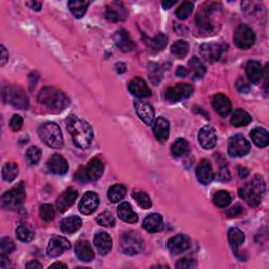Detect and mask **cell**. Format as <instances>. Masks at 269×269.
<instances>
[{
	"label": "cell",
	"instance_id": "1",
	"mask_svg": "<svg viewBox=\"0 0 269 269\" xmlns=\"http://www.w3.org/2000/svg\"><path fill=\"white\" fill-rule=\"evenodd\" d=\"M65 123L73 141L78 148L82 149H87L90 148L91 140L94 137V133L88 122L81 118L76 117L74 115H71L66 119Z\"/></svg>",
	"mask_w": 269,
	"mask_h": 269
},
{
	"label": "cell",
	"instance_id": "2",
	"mask_svg": "<svg viewBox=\"0 0 269 269\" xmlns=\"http://www.w3.org/2000/svg\"><path fill=\"white\" fill-rule=\"evenodd\" d=\"M266 184L264 179L261 176L256 175L248 184L240 188L239 195L247 202V204L252 207L258 206L261 203L263 194H265Z\"/></svg>",
	"mask_w": 269,
	"mask_h": 269
},
{
	"label": "cell",
	"instance_id": "3",
	"mask_svg": "<svg viewBox=\"0 0 269 269\" xmlns=\"http://www.w3.org/2000/svg\"><path fill=\"white\" fill-rule=\"evenodd\" d=\"M38 101L40 105L51 109H57V111H63L70 105L69 98L62 90L50 87L40 90L38 94Z\"/></svg>",
	"mask_w": 269,
	"mask_h": 269
},
{
	"label": "cell",
	"instance_id": "4",
	"mask_svg": "<svg viewBox=\"0 0 269 269\" xmlns=\"http://www.w3.org/2000/svg\"><path fill=\"white\" fill-rule=\"evenodd\" d=\"M40 139L52 149H61L63 146V137L60 127L54 122H45L38 128Z\"/></svg>",
	"mask_w": 269,
	"mask_h": 269
},
{
	"label": "cell",
	"instance_id": "5",
	"mask_svg": "<svg viewBox=\"0 0 269 269\" xmlns=\"http://www.w3.org/2000/svg\"><path fill=\"white\" fill-rule=\"evenodd\" d=\"M103 170H105V165L100 159L93 158L87 166L80 167L75 175V179L79 182L96 181L103 175Z\"/></svg>",
	"mask_w": 269,
	"mask_h": 269
},
{
	"label": "cell",
	"instance_id": "6",
	"mask_svg": "<svg viewBox=\"0 0 269 269\" xmlns=\"http://www.w3.org/2000/svg\"><path fill=\"white\" fill-rule=\"evenodd\" d=\"M26 199V187L22 182L17 184L10 191L4 193L1 198V205L5 209H17L22 205Z\"/></svg>",
	"mask_w": 269,
	"mask_h": 269
},
{
	"label": "cell",
	"instance_id": "7",
	"mask_svg": "<svg viewBox=\"0 0 269 269\" xmlns=\"http://www.w3.org/2000/svg\"><path fill=\"white\" fill-rule=\"evenodd\" d=\"M120 247L125 254H137L143 249V240L138 232L127 231L121 237Z\"/></svg>",
	"mask_w": 269,
	"mask_h": 269
},
{
	"label": "cell",
	"instance_id": "8",
	"mask_svg": "<svg viewBox=\"0 0 269 269\" xmlns=\"http://www.w3.org/2000/svg\"><path fill=\"white\" fill-rule=\"evenodd\" d=\"M3 99L18 109H27L29 107V98L21 88L12 85L3 90Z\"/></svg>",
	"mask_w": 269,
	"mask_h": 269
},
{
	"label": "cell",
	"instance_id": "9",
	"mask_svg": "<svg viewBox=\"0 0 269 269\" xmlns=\"http://www.w3.org/2000/svg\"><path fill=\"white\" fill-rule=\"evenodd\" d=\"M234 41L235 45L242 48V50H246V48L252 47L255 42V35L254 30L245 24H240L235 30L234 35Z\"/></svg>",
	"mask_w": 269,
	"mask_h": 269
},
{
	"label": "cell",
	"instance_id": "10",
	"mask_svg": "<svg viewBox=\"0 0 269 269\" xmlns=\"http://www.w3.org/2000/svg\"><path fill=\"white\" fill-rule=\"evenodd\" d=\"M194 93V88L191 84L179 83L174 88H169L165 91V99L169 102H179L182 99L189 98Z\"/></svg>",
	"mask_w": 269,
	"mask_h": 269
},
{
	"label": "cell",
	"instance_id": "11",
	"mask_svg": "<svg viewBox=\"0 0 269 269\" xmlns=\"http://www.w3.org/2000/svg\"><path fill=\"white\" fill-rule=\"evenodd\" d=\"M72 245L70 241L65 239L64 237L53 236L51 240L48 241V245L46 248V254L50 258H57L62 254L65 250L71 249Z\"/></svg>",
	"mask_w": 269,
	"mask_h": 269
},
{
	"label": "cell",
	"instance_id": "12",
	"mask_svg": "<svg viewBox=\"0 0 269 269\" xmlns=\"http://www.w3.org/2000/svg\"><path fill=\"white\" fill-rule=\"evenodd\" d=\"M250 144L242 134L231 137L228 143V154L231 157H243L248 154Z\"/></svg>",
	"mask_w": 269,
	"mask_h": 269
},
{
	"label": "cell",
	"instance_id": "13",
	"mask_svg": "<svg viewBox=\"0 0 269 269\" xmlns=\"http://www.w3.org/2000/svg\"><path fill=\"white\" fill-rule=\"evenodd\" d=\"M99 206V197L94 192L85 193L82 197L80 203H79V210L82 215L89 216L91 215Z\"/></svg>",
	"mask_w": 269,
	"mask_h": 269
},
{
	"label": "cell",
	"instance_id": "14",
	"mask_svg": "<svg viewBox=\"0 0 269 269\" xmlns=\"http://www.w3.org/2000/svg\"><path fill=\"white\" fill-rule=\"evenodd\" d=\"M212 11V4H210L209 8L202 9L198 13L197 17H195V24H197L200 33L209 34L212 30V22L210 20V14Z\"/></svg>",
	"mask_w": 269,
	"mask_h": 269
},
{
	"label": "cell",
	"instance_id": "15",
	"mask_svg": "<svg viewBox=\"0 0 269 269\" xmlns=\"http://www.w3.org/2000/svg\"><path fill=\"white\" fill-rule=\"evenodd\" d=\"M198 139H199L200 145L203 149H213L217 144V134L215 128L209 125L203 126L199 132Z\"/></svg>",
	"mask_w": 269,
	"mask_h": 269
},
{
	"label": "cell",
	"instance_id": "16",
	"mask_svg": "<svg viewBox=\"0 0 269 269\" xmlns=\"http://www.w3.org/2000/svg\"><path fill=\"white\" fill-rule=\"evenodd\" d=\"M191 247V239L185 235L173 237L167 242V248L173 254H180Z\"/></svg>",
	"mask_w": 269,
	"mask_h": 269
},
{
	"label": "cell",
	"instance_id": "17",
	"mask_svg": "<svg viewBox=\"0 0 269 269\" xmlns=\"http://www.w3.org/2000/svg\"><path fill=\"white\" fill-rule=\"evenodd\" d=\"M223 48L217 44H204L200 46V54L202 58L209 61V62H215L221 58Z\"/></svg>",
	"mask_w": 269,
	"mask_h": 269
},
{
	"label": "cell",
	"instance_id": "18",
	"mask_svg": "<svg viewBox=\"0 0 269 269\" xmlns=\"http://www.w3.org/2000/svg\"><path fill=\"white\" fill-rule=\"evenodd\" d=\"M78 197V192L74 188H69L66 189L65 192H63L59 195V198L57 199L56 205L57 209L60 212H65L67 209H71L72 205L75 203V201Z\"/></svg>",
	"mask_w": 269,
	"mask_h": 269
},
{
	"label": "cell",
	"instance_id": "19",
	"mask_svg": "<svg viewBox=\"0 0 269 269\" xmlns=\"http://www.w3.org/2000/svg\"><path fill=\"white\" fill-rule=\"evenodd\" d=\"M195 176H197L198 181L202 183V184H209L213 179V170L211 163L209 160H206V159L202 160L198 164L197 169H195Z\"/></svg>",
	"mask_w": 269,
	"mask_h": 269
},
{
	"label": "cell",
	"instance_id": "20",
	"mask_svg": "<svg viewBox=\"0 0 269 269\" xmlns=\"http://www.w3.org/2000/svg\"><path fill=\"white\" fill-rule=\"evenodd\" d=\"M94 245L97 248L98 253L102 255H106L112 250L113 240L107 232L99 231L97 232L94 238Z\"/></svg>",
	"mask_w": 269,
	"mask_h": 269
},
{
	"label": "cell",
	"instance_id": "21",
	"mask_svg": "<svg viewBox=\"0 0 269 269\" xmlns=\"http://www.w3.org/2000/svg\"><path fill=\"white\" fill-rule=\"evenodd\" d=\"M134 107H136V112L140 119L148 125H152L155 120V112L149 103L144 101H136L134 102Z\"/></svg>",
	"mask_w": 269,
	"mask_h": 269
},
{
	"label": "cell",
	"instance_id": "22",
	"mask_svg": "<svg viewBox=\"0 0 269 269\" xmlns=\"http://www.w3.org/2000/svg\"><path fill=\"white\" fill-rule=\"evenodd\" d=\"M114 42L122 52H131L134 47V44L131 37V35L125 30H119L114 34Z\"/></svg>",
	"mask_w": 269,
	"mask_h": 269
},
{
	"label": "cell",
	"instance_id": "23",
	"mask_svg": "<svg viewBox=\"0 0 269 269\" xmlns=\"http://www.w3.org/2000/svg\"><path fill=\"white\" fill-rule=\"evenodd\" d=\"M128 90L131 91L132 95L138 98H148L151 96V90L148 87V84L141 78H134L133 80L128 83Z\"/></svg>",
	"mask_w": 269,
	"mask_h": 269
},
{
	"label": "cell",
	"instance_id": "24",
	"mask_svg": "<svg viewBox=\"0 0 269 269\" xmlns=\"http://www.w3.org/2000/svg\"><path fill=\"white\" fill-rule=\"evenodd\" d=\"M169 122L164 117H159L154 123V134L160 143L167 141L169 137Z\"/></svg>",
	"mask_w": 269,
	"mask_h": 269
},
{
	"label": "cell",
	"instance_id": "25",
	"mask_svg": "<svg viewBox=\"0 0 269 269\" xmlns=\"http://www.w3.org/2000/svg\"><path fill=\"white\" fill-rule=\"evenodd\" d=\"M47 168L55 175H64L69 170V164L61 155H54L47 162Z\"/></svg>",
	"mask_w": 269,
	"mask_h": 269
},
{
	"label": "cell",
	"instance_id": "26",
	"mask_svg": "<svg viewBox=\"0 0 269 269\" xmlns=\"http://www.w3.org/2000/svg\"><path fill=\"white\" fill-rule=\"evenodd\" d=\"M212 106L216 109V112L220 116H222V117H227L231 112V102L223 94H219L213 97Z\"/></svg>",
	"mask_w": 269,
	"mask_h": 269
},
{
	"label": "cell",
	"instance_id": "27",
	"mask_svg": "<svg viewBox=\"0 0 269 269\" xmlns=\"http://www.w3.org/2000/svg\"><path fill=\"white\" fill-rule=\"evenodd\" d=\"M75 253L78 256L79 260H81L82 262H90L94 259V250L91 248V245L90 242L88 241H78L75 247Z\"/></svg>",
	"mask_w": 269,
	"mask_h": 269
},
{
	"label": "cell",
	"instance_id": "28",
	"mask_svg": "<svg viewBox=\"0 0 269 269\" xmlns=\"http://www.w3.org/2000/svg\"><path fill=\"white\" fill-rule=\"evenodd\" d=\"M246 74L249 81L256 84L261 81L263 75H264V71H263V67L260 62L254 60H250L246 64Z\"/></svg>",
	"mask_w": 269,
	"mask_h": 269
},
{
	"label": "cell",
	"instance_id": "29",
	"mask_svg": "<svg viewBox=\"0 0 269 269\" xmlns=\"http://www.w3.org/2000/svg\"><path fill=\"white\" fill-rule=\"evenodd\" d=\"M117 213H118V217L123 222L130 223V224L138 222V215L133 210L132 206L128 202H122V203L118 206Z\"/></svg>",
	"mask_w": 269,
	"mask_h": 269
},
{
	"label": "cell",
	"instance_id": "30",
	"mask_svg": "<svg viewBox=\"0 0 269 269\" xmlns=\"http://www.w3.org/2000/svg\"><path fill=\"white\" fill-rule=\"evenodd\" d=\"M143 227L145 230L151 232V234L161 231L164 227L163 219L160 215H158V213H151V215L145 218L143 221Z\"/></svg>",
	"mask_w": 269,
	"mask_h": 269
},
{
	"label": "cell",
	"instance_id": "31",
	"mask_svg": "<svg viewBox=\"0 0 269 269\" xmlns=\"http://www.w3.org/2000/svg\"><path fill=\"white\" fill-rule=\"evenodd\" d=\"M81 225H82V221L80 218L77 216H71L63 219L62 221H61L60 228L64 234L71 235L80 229Z\"/></svg>",
	"mask_w": 269,
	"mask_h": 269
},
{
	"label": "cell",
	"instance_id": "32",
	"mask_svg": "<svg viewBox=\"0 0 269 269\" xmlns=\"http://www.w3.org/2000/svg\"><path fill=\"white\" fill-rule=\"evenodd\" d=\"M228 241L232 250L238 254V249H239V247L245 241V236H244V234L239 228L232 227L228 231Z\"/></svg>",
	"mask_w": 269,
	"mask_h": 269
},
{
	"label": "cell",
	"instance_id": "33",
	"mask_svg": "<svg viewBox=\"0 0 269 269\" xmlns=\"http://www.w3.org/2000/svg\"><path fill=\"white\" fill-rule=\"evenodd\" d=\"M250 137H252L254 143L256 146H259V148H266L269 143V134L264 128H254V130L250 132Z\"/></svg>",
	"mask_w": 269,
	"mask_h": 269
},
{
	"label": "cell",
	"instance_id": "34",
	"mask_svg": "<svg viewBox=\"0 0 269 269\" xmlns=\"http://www.w3.org/2000/svg\"><path fill=\"white\" fill-rule=\"evenodd\" d=\"M231 124L236 127H241L249 124L252 122V117L250 115L244 111V109H236V112L232 114L230 119Z\"/></svg>",
	"mask_w": 269,
	"mask_h": 269
},
{
	"label": "cell",
	"instance_id": "35",
	"mask_svg": "<svg viewBox=\"0 0 269 269\" xmlns=\"http://www.w3.org/2000/svg\"><path fill=\"white\" fill-rule=\"evenodd\" d=\"M67 5H69V9L72 12V14L78 18V19H80L87 13L90 2L80 1V0H73V1H69Z\"/></svg>",
	"mask_w": 269,
	"mask_h": 269
},
{
	"label": "cell",
	"instance_id": "36",
	"mask_svg": "<svg viewBox=\"0 0 269 269\" xmlns=\"http://www.w3.org/2000/svg\"><path fill=\"white\" fill-rule=\"evenodd\" d=\"M126 194V187L122 184H115L107 192V198L112 203H118Z\"/></svg>",
	"mask_w": 269,
	"mask_h": 269
},
{
	"label": "cell",
	"instance_id": "37",
	"mask_svg": "<svg viewBox=\"0 0 269 269\" xmlns=\"http://www.w3.org/2000/svg\"><path fill=\"white\" fill-rule=\"evenodd\" d=\"M16 236L22 242H30L35 237L34 229L29 224H21L16 229Z\"/></svg>",
	"mask_w": 269,
	"mask_h": 269
},
{
	"label": "cell",
	"instance_id": "38",
	"mask_svg": "<svg viewBox=\"0 0 269 269\" xmlns=\"http://www.w3.org/2000/svg\"><path fill=\"white\" fill-rule=\"evenodd\" d=\"M189 144L185 139H177L172 146V154L176 158H180L188 154Z\"/></svg>",
	"mask_w": 269,
	"mask_h": 269
},
{
	"label": "cell",
	"instance_id": "39",
	"mask_svg": "<svg viewBox=\"0 0 269 269\" xmlns=\"http://www.w3.org/2000/svg\"><path fill=\"white\" fill-rule=\"evenodd\" d=\"M18 174H19V168H18V165L16 163H7L2 168L1 176L2 179L5 182H12L14 181Z\"/></svg>",
	"mask_w": 269,
	"mask_h": 269
},
{
	"label": "cell",
	"instance_id": "40",
	"mask_svg": "<svg viewBox=\"0 0 269 269\" xmlns=\"http://www.w3.org/2000/svg\"><path fill=\"white\" fill-rule=\"evenodd\" d=\"M212 201L215 205L220 207V209H225V207H227L230 204L231 195L226 191H219L213 194Z\"/></svg>",
	"mask_w": 269,
	"mask_h": 269
},
{
	"label": "cell",
	"instance_id": "41",
	"mask_svg": "<svg viewBox=\"0 0 269 269\" xmlns=\"http://www.w3.org/2000/svg\"><path fill=\"white\" fill-rule=\"evenodd\" d=\"M189 51V45L185 40H178L172 45V53L178 59L184 58Z\"/></svg>",
	"mask_w": 269,
	"mask_h": 269
},
{
	"label": "cell",
	"instance_id": "42",
	"mask_svg": "<svg viewBox=\"0 0 269 269\" xmlns=\"http://www.w3.org/2000/svg\"><path fill=\"white\" fill-rule=\"evenodd\" d=\"M189 67H191V70L194 74V78H202L206 73V67L205 65L202 63V61L197 58V57H194L191 60H189Z\"/></svg>",
	"mask_w": 269,
	"mask_h": 269
},
{
	"label": "cell",
	"instance_id": "43",
	"mask_svg": "<svg viewBox=\"0 0 269 269\" xmlns=\"http://www.w3.org/2000/svg\"><path fill=\"white\" fill-rule=\"evenodd\" d=\"M149 75L150 81L154 85H158L162 80L163 77V71L161 69V66L158 63H149Z\"/></svg>",
	"mask_w": 269,
	"mask_h": 269
},
{
	"label": "cell",
	"instance_id": "44",
	"mask_svg": "<svg viewBox=\"0 0 269 269\" xmlns=\"http://www.w3.org/2000/svg\"><path fill=\"white\" fill-rule=\"evenodd\" d=\"M115 7L113 5H109V7L106 8V12H105V17L106 19L111 20L113 22H117L121 19H123V14H122V12H123V8L119 9L118 8V3H114Z\"/></svg>",
	"mask_w": 269,
	"mask_h": 269
},
{
	"label": "cell",
	"instance_id": "45",
	"mask_svg": "<svg viewBox=\"0 0 269 269\" xmlns=\"http://www.w3.org/2000/svg\"><path fill=\"white\" fill-rule=\"evenodd\" d=\"M133 199L137 202V204L141 207V209H150L152 205L151 200L149 197V194L143 192H134Z\"/></svg>",
	"mask_w": 269,
	"mask_h": 269
},
{
	"label": "cell",
	"instance_id": "46",
	"mask_svg": "<svg viewBox=\"0 0 269 269\" xmlns=\"http://www.w3.org/2000/svg\"><path fill=\"white\" fill-rule=\"evenodd\" d=\"M96 221H97L98 224L103 226V227H108V228L114 227L115 224H116V219L113 216V213L109 212V211L101 212L100 215L97 217Z\"/></svg>",
	"mask_w": 269,
	"mask_h": 269
},
{
	"label": "cell",
	"instance_id": "47",
	"mask_svg": "<svg viewBox=\"0 0 269 269\" xmlns=\"http://www.w3.org/2000/svg\"><path fill=\"white\" fill-rule=\"evenodd\" d=\"M193 11H194V3L191 1H185L180 5L178 10H177L176 15L180 20H185L186 18H188V16L193 13Z\"/></svg>",
	"mask_w": 269,
	"mask_h": 269
},
{
	"label": "cell",
	"instance_id": "48",
	"mask_svg": "<svg viewBox=\"0 0 269 269\" xmlns=\"http://www.w3.org/2000/svg\"><path fill=\"white\" fill-rule=\"evenodd\" d=\"M167 41H168L167 36L163 33H160L157 36H155V37L150 40L149 45L154 48V50L160 51V50H162V48L166 46Z\"/></svg>",
	"mask_w": 269,
	"mask_h": 269
},
{
	"label": "cell",
	"instance_id": "49",
	"mask_svg": "<svg viewBox=\"0 0 269 269\" xmlns=\"http://www.w3.org/2000/svg\"><path fill=\"white\" fill-rule=\"evenodd\" d=\"M39 216L45 222H51L55 218L54 207L51 204H42L39 209Z\"/></svg>",
	"mask_w": 269,
	"mask_h": 269
},
{
	"label": "cell",
	"instance_id": "50",
	"mask_svg": "<svg viewBox=\"0 0 269 269\" xmlns=\"http://www.w3.org/2000/svg\"><path fill=\"white\" fill-rule=\"evenodd\" d=\"M26 157H27V160L30 164H32V165L38 164L41 159V150L39 148H37V146H32V148H30L27 150Z\"/></svg>",
	"mask_w": 269,
	"mask_h": 269
},
{
	"label": "cell",
	"instance_id": "51",
	"mask_svg": "<svg viewBox=\"0 0 269 269\" xmlns=\"http://www.w3.org/2000/svg\"><path fill=\"white\" fill-rule=\"evenodd\" d=\"M0 248L3 254H10L15 250V244L10 238H2L0 241Z\"/></svg>",
	"mask_w": 269,
	"mask_h": 269
},
{
	"label": "cell",
	"instance_id": "52",
	"mask_svg": "<svg viewBox=\"0 0 269 269\" xmlns=\"http://www.w3.org/2000/svg\"><path fill=\"white\" fill-rule=\"evenodd\" d=\"M22 125H23V119L21 116L14 115L10 121V127L12 128V131H14V132L20 131Z\"/></svg>",
	"mask_w": 269,
	"mask_h": 269
},
{
	"label": "cell",
	"instance_id": "53",
	"mask_svg": "<svg viewBox=\"0 0 269 269\" xmlns=\"http://www.w3.org/2000/svg\"><path fill=\"white\" fill-rule=\"evenodd\" d=\"M197 266V263H195L194 260L193 259H181L178 263L176 264L177 268H182V269H186V268H194Z\"/></svg>",
	"mask_w": 269,
	"mask_h": 269
},
{
	"label": "cell",
	"instance_id": "54",
	"mask_svg": "<svg viewBox=\"0 0 269 269\" xmlns=\"http://www.w3.org/2000/svg\"><path fill=\"white\" fill-rule=\"evenodd\" d=\"M219 178L220 180H222L224 182H227L231 179V176H230V173H229V170L226 168V167H222L221 169H220V173H219Z\"/></svg>",
	"mask_w": 269,
	"mask_h": 269
},
{
	"label": "cell",
	"instance_id": "55",
	"mask_svg": "<svg viewBox=\"0 0 269 269\" xmlns=\"http://www.w3.org/2000/svg\"><path fill=\"white\" fill-rule=\"evenodd\" d=\"M242 210H243V209L241 207V205H236L234 207H231V209L227 212H226V215H227L230 218H234V217L239 216L240 213L242 212Z\"/></svg>",
	"mask_w": 269,
	"mask_h": 269
},
{
	"label": "cell",
	"instance_id": "56",
	"mask_svg": "<svg viewBox=\"0 0 269 269\" xmlns=\"http://www.w3.org/2000/svg\"><path fill=\"white\" fill-rule=\"evenodd\" d=\"M237 89H238V90L241 91V93H247V91L249 90L248 84L242 78H240L239 80H238V82H237Z\"/></svg>",
	"mask_w": 269,
	"mask_h": 269
},
{
	"label": "cell",
	"instance_id": "57",
	"mask_svg": "<svg viewBox=\"0 0 269 269\" xmlns=\"http://www.w3.org/2000/svg\"><path fill=\"white\" fill-rule=\"evenodd\" d=\"M9 60V53L3 45H1V59H0V65L3 66L5 63L8 62Z\"/></svg>",
	"mask_w": 269,
	"mask_h": 269
},
{
	"label": "cell",
	"instance_id": "58",
	"mask_svg": "<svg viewBox=\"0 0 269 269\" xmlns=\"http://www.w3.org/2000/svg\"><path fill=\"white\" fill-rule=\"evenodd\" d=\"M189 74V70L185 69L184 66H179L176 71V75L179 77H186Z\"/></svg>",
	"mask_w": 269,
	"mask_h": 269
},
{
	"label": "cell",
	"instance_id": "59",
	"mask_svg": "<svg viewBox=\"0 0 269 269\" xmlns=\"http://www.w3.org/2000/svg\"><path fill=\"white\" fill-rule=\"evenodd\" d=\"M27 5L28 7H30L32 10H35V11H40L41 7H42V3L39 2V1H29L27 2Z\"/></svg>",
	"mask_w": 269,
	"mask_h": 269
},
{
	"label": "cell",
	"instance_id": "60",
	"mask_svg": "<svg viewBox=\"0 0 269 269\" xmlns=\"http://www.w3.org/2000/svg\"><path fill=\"white\" fill-rule=\"evenodd\" d=\"M238 172H239V176L241 179L246 178V177H248L249 175V170L246 167H243V166H240L239 169H238Z\"/></svg>",
	"mask_w": 269,
	"mask_h": 269
},
{
	"label": "cell",
	"instance_id": "61",
	"mask_svg": "<svg viewBox=\"0 0 269 269\" xmlns=\"http://www.w3.org/2000/svg\"><path fill=\"white\" fill-rule=\"evenodd\" d=\"M26 267L29 268V269H32V268H42V265L37 261H30L26 265Z\"/></svg>",
	"mask_w": 269,
	"mask_h": 269
},
{
	"label": "cell",
	"instance_id": "62",
	"mask_svg": "<svg viewBox=\"0 0 269 269\" xmlns=\"http://www.w3.org/2000/svg\"><path fill=\"white\" fill-rule=\"evenodd\" d=\"M116 70H117L118 74H123L126 72V65L124 63H117L116 64Z\"/></svg>",
	"mask_w": 269,
	"mask_h": 269
},
{
	"label": "cell",
	"instance_id": "63",
	"mask_svg": "<svg viewBox=\"0 0 269 269\" xmlns=\"http://www.w3.org/2000/svg\"><path fill=\"white\" fill-rule=\"evenodd\" d=\"M176 4V1H163L162 2V7L163 9L165 10H167V9H170L173 7V5Z\"/></svg>",
	"mask_w": 269,
	"mask_h": 269
},
{
	"label": "cell",
	"instance_id": "64",
	"mask_svg": "<svg viewBox=\"0 0 269 269\" xmlns=\"http://www.w3.org/2000/svg\"><path fill=\"white\" fill-rule=\"evenodd\" d=\"M56 267H61V268H67V266L65 264H62V263H54L53 265L50 266V268H56Z\"/></svg>",
	"mask_w": 269,
	"mask_h": 269
}]
</instances>
